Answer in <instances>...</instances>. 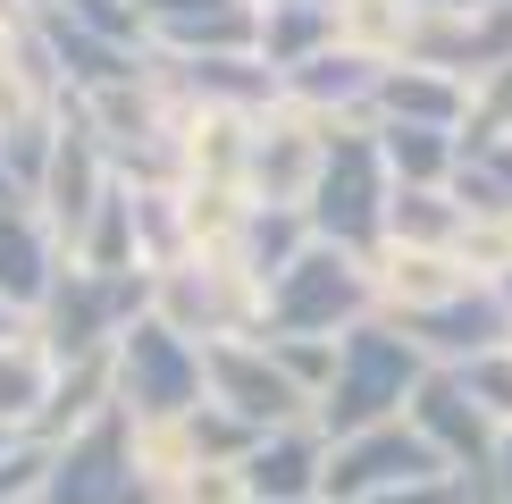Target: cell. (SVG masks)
<instances>
[{"instance_id": "9a60e30c", "label": "cell", "mask_w": 512, "mask_h": 504, "mask_svg": "<svg viewBox=\"0 0 512 504\" xmlns=\"http://www.w3.org/2000/svg\"><path fill=\"white\" fill-rule=\"evenodd\" d=\"M42 42H51V59H59V68H76L84 101H93V93H110V84H135V51H126V42L84 34V26H68L59 9H42Z\"/></svg>"}, {"instance_id": "3957f363", "label": "cell", "mask_w": 512, "mask_h": 504, "mask_svg": "<svg viewBox=\"0 0 512 504\" xmlns=\"http://www.w3.org/2000/svg\"><path fill=\"white\" fill-rule=\"evenodd\" d=\"M152 278L143 269H59L51 303H42V336H51V362H84V353H110L126 328H135Z\"/></svg>"}, {"instance_id": "cb8c5ba5", "label": "cell", "mask_w": 512, "mask_h": 504, "mask_svg": "<svg viewBox=\"0 0 512 504\" xmlns=\"http://www.w3.org/2000/svg\"><path fill=\"white\" fill-rule=\"evenodd\" d=\"M487 471H496V496L512 504V437H504V446H496V462H487Z\"/></svg>"}, {"instance_id": "ac0fdd59", "label": "cell", "mask_w": 512, "mask_h": 504, "mask_svg": "<svg viewBox=\"0 0 512 504\" xmlns=\"http://www.w3.org/2000/svg\"><path fill=\"white\" fill-rule=\"evenodd\" d=\"M303 101H378V84H387V68H370L361 51H319L311 68L286 76Z\"/></svg>"}, {"instance_id": "44dd1931", "label": "cell", "mask_w": 512, "mask_h": 504, "mask_svg": "<svg viewBox=\"0 0 512 504\" xmlns=\"http://www.w3.org/2000/svg\"><path fill=\"white\" fill-rule=\"evenodd\" d=\"M387 227L403 236V252H420V244H445L462 227V202H445V194H412V185H395V202H387Z\"/></svg>"}, {"instance_id": "277c9868", "label": "cell", "mask_w": 512, "mask_h": 504, "mask_svg": "<svg viewBox=\"0 0 512 504\" xmlns=\"http://www.w3.org/2000/svg\"><path fill=\"white\" fill-rule=\"evenodd\" d=\"M202 353L185 328L168 320H135L118 336V412L126 420H177V412H202Z\"/></svg>"}, {"instance_id": "4316f807", "label": "cell", "mask_w": 512, "mask_h": 504, "mask_svg": "<svg viewBox=\"0 0 512 504\" xmlns=\"http://www.w3.org/2000/svg\"><path fill=\"white\" fill-rule=\"evenodd\" d=\"M420 9H479V0H420Z\"/></svg>"}, {"instance_id": "2e32d148", "label": "cell", "mask_w": 512, "mask_h": 504, "mask_svg": "<svg viewBox=\"0 0 512 504\" xmlns=\"http://www.w3.org/2000/svg\"><path fill=\"white\" fill-rule=\"evenodd\" d=\"M319 42H336V0H269V17H261L269 68H286V76L311 68Z\"/></svg>"}, {"instance_id": "8992f818", "label": "cell", "mask_w": 512, "mask_h": 504, "mask_svg": "<svg viewBox=\"0 0 512 504\" xmlns=\"http://www.w3.org/2000/svg\"><path fill=\"white\" fill-rule=\"evenodd\" d=\"M429 479H445V454L420 429H403V420L361 429L328 454V496L336 504H370V496H395V488H429Z\"/></svg>"}, {"instance_id": "5b68a950", "label": "cell", "mask_w": 512, "mask_h": 504, "mask_svg": "<svg viewBox=\"0 0 512 504\" xmlns=\"http://www.w3.org/2000/svg\"><path fill=\"white\" fill-rule=\"evenodd\" d=\"M361 303H370V278L353 269V252L311 244L269 286V336H319V345H336V320H361Z\"/></svg>"}, {"instance_id": "4fadbf2b", "label": "cell", "mask_w": 512, "mask_h": 504, "mask_svg": "<svg viewBox=\"0 0 512 504\" xmlns=\"http://www.w3.org/2000/svg\"><path fill=\"white\" fill-rule=\"evenodd\" d=\"M59 286V261L51 244H42V227L26 219V210H0V303L9 311H42Z\"/></svg>"}, {"instance_id": "ba28073f", "label": "cell", "mask_w": 512, "mask_h": 504, "mask_svg": "<svg viewBox=\"0 0 512 504\" xmlns=\"http://www.w3.org/2000/svg\"><path fill=\"white\" fill-rule=\"evenodd\" d=\"M202 378H210V404L236 412L244 429H261V437H269V429H294L303 404H311V395L277 370L269 345H210V353H202Z\"/></svg>"}, {"instance_id": "d6986e66", "label": "cell", "mask_w": 512, "mask_h": 504, "mask_svg": "<svg viewBox=\"0 0 512 504\" xmlns=\"http://www.w3.org/2000/svg\"><path fill=\"white\" fill-rule=\"evenodd\" d=\"M42 404H51V353H34V345H0V429L9 420H34Z\"/></svg>"}, {"instance_id": "7c38bea8", "label": "cell", "mask_w": 512, "mask_h": 504, "mask_svg": "<svg viewBox=\"0 0 512 504\" xmlns=\"http://www.w3.org/2000/svg\"><path fill=\"white\" fill-rule=\"evenodd\" d=\"M143 26H160L185 51L202 42V59H227L236 42H261V17L244 0H143Z\"/></svg>"}, {"instance_id": "7a4b0ae2", "label": "cell", "mask_w": 512, "mask_h": 504, "mask_svg": "<svg viewBox=\"0 0 512 504\" xmlns=\"http://www.w3.org/2000/svg\"><path fill=\"white\" fill-rule=\"evenodd\" d=\"M387 202H395L387 152H378L370 135H328V160H319V185H311V210H303L311 236L353 252V244H370L378 227H387Z\"/></svg>"}, {"instance_id": "d4e9b609", "label": "cell", "mask_w": 512, "mask_h": 504, "mask_svg": "<svg viewBox=\"0 0 512 504\" xmlns=\"http://www.w3.org/2000/svg\"><path fill=\"white\" fill-rule=\"evenodd\" d=\"M17 202H26V185H17V177H9V160H0V210H17Z\"/></svg>"}, {"instance_id": "5bb4252c", "label": "cell", "mask_w": 512, "mask_h": 504, "mask_svg": "<svg viewBox=\"0 0 512 504\" xmlns=\"http://www.w3.org/2000/svg\"><path fill=\"white\" fill-rule=\"evenodd\" d=\"M412 328L429 336L437 353H471V362H487V353H504V345H512V320H504L496 294H454L445 311H420Z\"/></svg>"}, {"instance_id": "8fae6325", "label": "cell", "mask_w": 512, "mask_h": 504, "mask_svg": "<svg viewBox=\"0 0 512 504\" xmlns=\"http://www.w3.org/2000/svg\"><path fill=\"white\" fill-rule=\"evenodd\" d=\"M412 429L429 437L445 462H471V454H479V471L496 462V446H487V412L471 404V387H462V378H429V387L412 395Z\"/></svg>"}, {"instance_id": "e0dca14e", "label": "cell", "mask_w": 512, "mask_h": 504, "mask_svg": "<svg viewBox=\"0 0 512 504\" xmlns=\"http://www.w3.org/2000/svg\"><path fill=\"white\" fill-rule=\"evenodd\" d=\"M303 252H311V219H303V210L269 202V210H252V219H244V269H252L261 286H277Z\"/></svg>"}, {"instance_id": "484cf974", "label": "cell", "mask_w": 512, "mask_h": 504, "mask_svg": "<svg viewBox=\"0 0 512 504\" xmlns=\"http://www.w3.org/2000/svg\"><path fill=\"white\" fill-rule=\"evenodd\" d=\"M9 336H17V311H9V303H0V345H9Z\"/></svg>"}, {"instance_id": "52a82bcc", "label": "cell", "mask_w": 512, "mask_h": 504, "mask_svg": "<svg viewBox=\"0 0 512 504\" xmlns=\"http://www.w3.org/2000/svg\"><path fill=\"white\" fill-rule=\"evenodd\" d=\"M135 437H126V412H101L68 437V454H51L34 504H135Z\"/></svg>"}, {"instance_id": "9c48e42d", "label": "cell", "mask_w": 512, "mask_h": 504, "mask_svg": "<svg viewBox=\"0 0 512 504\" xmlns=\"http://www.w3.org/2000/svg\"><path fill=\"white\" fill-rule=\"evenodd\" d=\"M244 496L252 504H311V496H328V454H319V429H277L261 437V446L244 454Z\"/></svg>"}, {"instance_id": "6da1fadb", "label": "cell", "mask_w": 512, "mask_h": 504, "mask_svg": "<svg viewBox=\"0 0 512 504\" xmlns=\"http://www.w3.org/2000/svg\"><path fill=\"white\" fill-rule=\"evenodd\" d=\"M420 387H429L420 336L361 320V328L336 336V378L319 395V429H336V446L361 429H387V420H403V395H420Z\"/></svg>"}, {"instance_id": "ffe728a7", "label": "cell", "mask_w": 512, "mask_h": 504, "mask_svg": "<svg viewBox=\"0 0 512 504\" xmlns=\"http://www.w3.org/2000/svg\"><path fill=\"white\" fill-rule=\"evenodd\" d=\"M378 152H387V177H403L412 194H437V168H445V135L437 126H387Z\"/></svg>"}, {"instance_id": "7402d4cb", "label": "cell", "mask_w": 512, "mask_h": 504, "mask_svg": "<svg viewBox=\"0 0 512 504\" xmlns=\"http://www.w3.org/2000/svg\"><path fill=\"white\" fill-rule=\"evenodd\" d=\"M194 68V93H219V101H261L269 93V68H252V59H185Z\"/></svg>"}, {"instance_id": "30bf717a", "label": "cell", "mask_w": 512, "mask_h": 504, "mask_svg": "<svg viewBox=\"0 0 512 504\" xmlns=\"http://www.w3.org/2000/svg\"><path fill=\"white\" fill-rule=\"evenodd\" d=\"M110 152H101V135L93 126H59V143H51V168H42V202H51V219H68V236H84L93 227V210L110 202Z\"/></svg>"}, {"instance_id": "603a6c76", "label": "cell", "mask_w": 512, "mask_h": 504, "mask_svg": "<svg viewBox=\"0 0 512 504\" xmlns=\"http://www.w3.org/2000/svg\"><path fill=\"white\" fill-rule=\"evenodd\" d=\"M370 504H454V488L429 479V488H395V496H370Z\"/></svg>"}]
</instances>
